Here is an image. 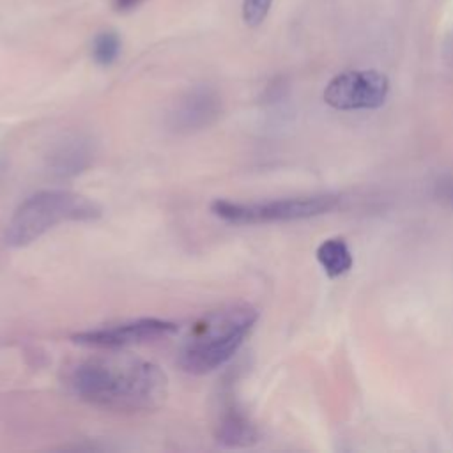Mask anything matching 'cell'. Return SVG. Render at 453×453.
Returning a JSON list of instances; mask_svg holds the SVG:
<instances>
[{
	"label": "cell",
	"mask_w": 453,
	"mask_h": 453,
	"mask_svg": "<svg viewBox=\"0 0 453 453\" xmlns=\"http://www.w3.org/2000/svg\"><path fill=\"white\" fill-rule=\"evenodd\" d=\"M99 216L101 207L80 193L65 189L37 191L14 211L5 228V244L21 248L60 223L90 221Z\"/></svg>",
	"instance_id": "3957f363"
},
{
	"label": "cell",
	"mask_w": 453,
	"mask_h": 453,
	"mask_svg": "<svg viewBox=\"0 0 453 453\" xmlns=\"http://www.w3.org/2000/svg\"><path fill=\"white\" fill-rule=\"evenodd\" d=\"M317 260L329 278H338L352 267V255L347 242L340 237L326 239L317 248Z\"/></svg>",
	"instance_id": "30bf717a"
},
{
	"label": "cell",
	"mask_w": 453,
	"mask_h": 453,
	"mask_svg": "<svg viewBox=\"0 0 453 453\" xmlns=\"http://www.w3.org/2000/svg\"><path fill=\"white\" fill-rule=\"evenodd\" d=\"M216 439L230 448L248 446L257 441V430L234 402H225L216 421Z\"/></svg>",
	"instance_id": "9c48e42d"
},
{
	"label": "cell",
	"mask_w": 453,
	"mask_h": 453,
	"mask_svg": "<svg viewBox=\"0 0 453 453\" xmlns=\"http://www.w3.org/2000/svg\"><path fill=\"white\" fill-rule=\"evenodd\" d=\"M273 0H242V19L248 27H258L269 9H271Z\"/></svg>",
	"instance_id": "7c38bea8"
},
{
	"label": "cell",
	"mask_w": 453,
	"mask_h": 453,
	"mask_svg": "<svg viewBox=\"0 0 453 453\" xmlns=\"http://www.w3.org/2000/svg\"><path fill=\"white\" fill-rule=\"evenodd\" d=\"M73 391L90 405L110 411H150L168 395V377L154 363L127 354L97 356L78 365Z\"/></svg>",
	"instance_id": "6da1fadb"
},
{
	"label": "cell",
	"mask_w": 453,
	"mask_h": 453,
	"mask_svg": "<svg viewBox=\"0 0 453 453\" xmlns=\"http://www.w3.org/2000/svg\"><path fill=\"white\" fill-rule=\"evenodd\" d=\"M389 92L388 76L375 69L345 71L336 74L324 90V101L334 110H375Z\"/></svg>",
	"instance_id": "5b68a950"
},
{
	"label": "cell",
	"mask_w": 453,
	"mask_h": 453,
	"mask_svg": "<svg viewBox=\"0 0 453 453\" xmlns=\"http://www.w3.org/2000/svg\"><path fill=\"white\" fill-rule=\"evenodd\" d=\"M142 0H113V7L120 12H126V11H131L134 9L136 5H140Z\"/></svg>",
	"instance_id": "4fadbf2b"
},
{
	"label": "cell",
	"mask_w": 453,
	"mask_h": 453,
	"mask_svg": "<svg viewBox=\"0 0 453 453\" xmlns=\"http://www.w3.org/2000/svg\"><path fill=\"white\" fill-rule=\"evenodd\" d=\"M94 157V145L81 134L65 136L50 154V172L58 177H73L83 172Z\"/></svg>",
	"instance_id": "ba28073f"
},
{
	"label": "cell",
	"mask_w": 453,
	"mask_h": 453,
	"mask_svg": "<svg viewBox=\"0 0 453 453\" xmlns=\"http://www.w3.org/2000/svg\"><path fill=\"white\" fill-rule=\"evenodd\" d=\"M120 37L113 30H103L96 34L92 41V58L99 65H111L120 55Z\"/></svg>",
	"instance_id": "8fae6325"
},
{
	"label": "cell",
	"mask_w": 453,
	"mask_h": 453,
	"mask_svg": "<svg viewBox=\"0 0 453 453\" xmlns=\"http://www.w3.org/2000/svg\"><path fill=\"white\" fill-rule=\"evenodd\" d=\"M175 331H177V326L173 322L161 320V319H138V320L122 322L117 326H106V327L76 333L73 340L85 347L113 350V349H122V347L165 338Z\"/></svg>",
	"instance_id": "8992f818"
},
{
	"label": "cell",
	"mask_w": 453,
	"mask_h": 453,
	"mask_svg": "<svg viewBox=\"0 0 453 453\" xmlns=\"http://www.w3.org/2000/svg\"><path fill=\"white\" fill-rule=\"evenodd\" d=\"M258 313L250 304H232L202 317L184 340L179 365L193 375L223 366L253 329Z\"/></svg>",
	"instance_id": "7a4b0ae2"
},
{
	"label": "cell",
	"mask_w": 453,
	"mask_h": 453,
	"mask_svg": "<svg viewBox=\"0 0 453 453\" xmlns=\"http://www.w3.org/2000/svg\"><path fill=\"white\" fill-rule=\"evenodd\" d=\"M221 113L219 94L207 85H198L182 94L172 106L166 117L170 131L179 134H189L209 127L218 120Z\"/></svg>",
	"instance_id": "52a82bcc"
},
{
	"label": "cell",
	"mask_w": 453,
	"mask_h": 453,
	"mask_svg": "<svg viewBox=\"0 0 453 453\" xmlns=\"http://www.w3.org/2000/svg\"><path fill=\"white\" fill-rule=\"evenodd\" d=\"M336 196L317 195L299 198H280L269 202H230L214 200L211 211L226 223L232 225H257L274 221H296L329 212L336 205Z\"/></svg>",
	"instance_id": "277c9868"
}]
</instances>
